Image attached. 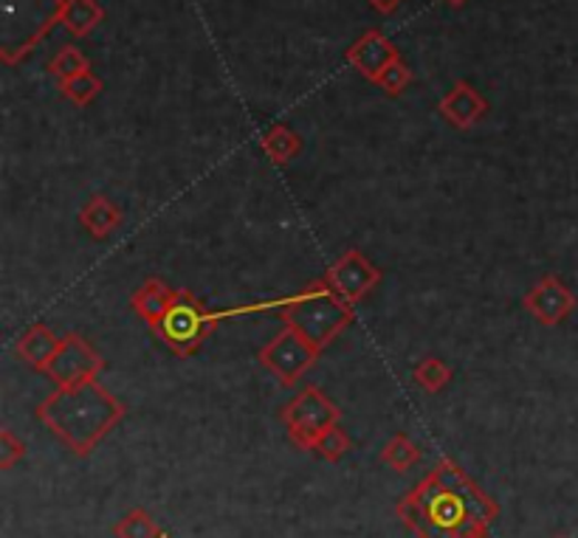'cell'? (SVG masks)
I'll return each instance as SVG.
<instances>
[{"instance_id":"8","label":"cell","mask_w":578,"mask_h":538,"mask_svg":"<svg viewBox=\"0 0 578 538\" xmlns=\"http://www.w3.org/2000/svg\"><path fill=\"white\" fill-rule=\"evenodd\" d=\"M325 279L347 305L356 307L381 282V271L359 249H350L325 271Z\"/></svg>"},{"instance_id":"20","label":"cell","mask_w":578,"mask_h":538,"mask_svg":"<svg viewBox=\"0 0 578 538\" xmlns=\"http://www.w3.org/2000/svg\"><path fill=\"white\" fill-rule=\"evenodd\" d=\"M49 71L57 76L60 82H69V80H74V76L91 71V65H88V60H85V54H82L80 49H74V45H65V49H60L57 54L51 56Z\"/></svg>"},{"instance_id":"19","label":"cell","mask_w":578,"mask_h":538,"mask_svg":"<svg viewBox=\"0 0 578 538\" xmlns=\"http://www.w3.org/2000/svg\"><path fill=\"white\" fill-rule=\"evenodd\" d=\"M114 536L116 538H161V527L156 525L150 514L145 507H136L130 514L122 516L119 521L114 525Z\"/></svg>"},{"instance_id":"4","label":"cell","mask_w":578,"mask_h":538,"mask_svg":"<svg viewBox=\"0 0 578 538\" xmlns=\"http://www.w3.org/2000/svg\"><path fill=\"white\" fill-rule=\"evenodd\" d=\"M227 319V310L223 314H212L207 307L198 302V296L192 291L181 288L176 294V302L167 310V316L161 319V325L156 327V336L161 338L164 345L170 347L176 356L189 358L196 356L203 347L209 336L214 333V327Z\"/></svg>"},{"instance_id":"25","label":"cell","mask_w":578,"mask_h":538,"mask_svg":"<svg viewBox=\"0 0 578 538\" xmlns=\"http://www.w3.org/2000/svg\"><path fill=\"white\" fill-rule=\"evenodd\" d=\"M370 7L378 9L381 14H392L398 7H401V0H370Z\"/></svg>"},{"instance_id":"15","label":"cell","mask_w":578,"mask_h":538,"mask_svg":"<svg viewBox=\"0 0 578 538\" xmlns=\"http://www.w3.org/2000/svg\"><path fill=\"white\" fill-rule=\"evenodd\" d=\"M105 18L99 0H63L60 7V25L74 38H88Z\"/></svg>"},{"instance_id":"11","label":"cell","mask_w":578,"mask_h":538,"mask_svg":"<svg viewBox=\"0 0 578 538\" xmlns=\"http://www.w3.org/2000/svg\"><path fill=\"white\" fill-rule=\"evenodd\" d=\"M438 110L440 116H443L449 125L458 127V130H472L477 122H483L485 113H488V102H485V96L480 94L474 85L460 80L454 82L452 91L440 99Z\"/></svg>"},{"instance_id":"13","label":"cell","mask_w":578,"mask_h":538,"mask_svg":"<svg viewBox=\"0 0 578 538\" xmlns=\"http://www.w3.org/2000/svg\"><path fill=\"white\" fill-rule=\"evenodd\" d=\"M60 341H63V338L54 336V330H51L49 325H40L38 321V325H32L23 333V336L18 338L14 352H18L20 361L29 363L32 370L45 372V367L51 363V358L57 356Z\"/></svg>"},{"instance_id":"23","label":"cell","mask_w":578,"mask_h":538,"mask_svg":"<svg viewBox=\"0 0 578 538\" xmlns=\"http://www.w3.org/2000/svg\"><path fill=\"white\" fill-rule=\"evenodd\" d=\"M409 82H412V71L407 68V63H403V60H396V63L387 65V68L381 71V76L376 80V85L383 91V94L398 96V94H403V91H407Z\"/></svg>"},{"instance_id":"3","label":"cell","mask_w":578,"mask_h":538,"mask_svg":"<svg viewBox=\"0 0 578 538\" xmlns=\"http://www.w3.org/2000/svg\"><path fill=\"white\" fill-rule=\"evenodd\" d=\"M258 310H274L280 314L285 327L299 333L305 341L316 347V350H325L327 345H334L336 338L353 325L356 319V307L347 305L339 294H336L327 279L311 282L299 294L285 296L277 302H265V305H252V307H238V314H258Z\"/></svg>"},{"instance_id":"21","label":"cell","mask_w":578,"mask_h":538,"mask_svg":"<svg viewBox=\"0 0 578 538\" xmlns=\"http://www.w3.org/2000/svg\"><path fill=\"white\" fill-rule=\"evenodd\" d=\"M60 88H63L65 99L74 102V105H80V107H85V105H91L96 96H99L102 80L96 74H91V71H85V74L74 76V80L60 82Z\"/></svg>"},{"instance_id":"22","label":"cell","mask_w":578,"mask_h":538,"mask_svg":"<svg viewBox=\"0 0 578 538\" xmlns=\"http://www.w3.org/2000/svg\"><path fill=\"white\" fill-rule=\"evenodd\" d=\"M347 451H350V437H347L345 429L330 426L319 440H316L314 454H319V457L327 460V463H339Z\"/></svg>"},{"instance_id":"1","label":"cell","mask_w":578,"mask_h":538,"mask_svg":"<svg viewBox=\"0 0 578 538\" xmlns=\"http://www.w3.org/2000/svg\"><path fill=\"white\" fill-rule=\"evenodd\" d=\"M396 514L418 538H477L488 532L500 507L454 460L443 457L398 499Z\"/></svg>"},{"instance_id":"18","label":"cell","mask_w":578,"mask_h":538,"mask_svg":"<svg viewBox=\"0 0 578 538\" xmlns=\"http://www.w3.org/2000/svg\"><path fill=\"white\" fill-rule=\"evenodd\" d=\"M412 381L429 394H438L452 383V370H449L446 361H440V358L429 356L423 361H418L416 372H412Z\"/></svg>"},{"instance_id":"10","label":"cell","mask_w":578,"mask_h":538,"mask_svg":"<svg viewBox=\"0 0 578 538\" xmlns=\"http://www.w3.org/2000/svg\"><path fill=\"white\" fill-rule=\"evenodd\" d=\"M396 60H401L396 45L390 43V38H383L378 29H370L367 34H361L356 43L347 49V63H350L353 71H359L365 80L376 82L381 76V71L387 65H392Z\"/></svg>"},{"instance_id":"9","label":"cell","mask_w":578,"mask_h":538,"mask_svg":"<svg viewBox=\"0 0 578 538\" xmlns=\"http://www.w3.org/2000/svg\"><path fill=\"white\" fill-rule=\"evenodd\" d=\"M522 305H525V310H528L539 325L556 327L576 310L578 299L559 276L547 274L536 282L528 294L522 296Z\"/></svg>"},{"instance_id":"14","label":"cell","mask_w":578,"mask_h":538,"mask_svg":"<svg viewBox=\"0 0 578 538\" xmlns=\"http://www.w3.org/2000/svg\"><path fill=\"white\" fill-rule=\"evenodd\" d=\"M80 223L94 240H105L122 225V209L107 194H91L80 209Z\"/></svg>"},{"instance_id":"27","label":"cell","mask_w":578,"mask_h":538,"mask_svg":"<svg viewBox=\"0 0 578 538\" xmlns=\"http://www.w3.org/2000/svg\"><path fill=\"white\" fill-rule=\"evenodd\" d=\"M477 538H491V536H488V532H483V536H477Z\"/></svg>"},{"instance_id":"6","label":"cell","mask_w":578,"mask_h":538,"mask_svg":"<svg viewBox=\"0 0 578 538\" xmlns=\"http://www.w3.org/2000/svg\"><path fill=\"white\" fill-rule=\"evenodd\" d=\"M319 352L311 341L299 336L291 327H283L277 336L271 338L269 345L260 350V363L263 370H269L271 376L277 378L283 387H294L305 378V372L319 361Z\"/></svg>"},{"instance_id":"17","label":"cell","mask_w":578,"mask_h":538,"mask_svg":"<svg viewBox=\"0 0 578 538\" xmlns=\"http://www.w3.org/2000/svg\"><path fill=\"white\" fill-rule=\"evenodd\" d=\"M381 463L396 474H407L409 468H416L421 463V449L407 434H392L390 443L381 449Z\"/></svg>"},{"instance_id":"7","label":"cell","mask_w":578,"mask_h":538,"mask_svg":"<svg viewBox=\"0 0 578 538\" xmlns=\"http://www.w3.org/2000/svg\"><path fill=\"white\" fill-rule=\"evenodd\" d=\"M102 370H105V358L80 333H69L60 341L57 356L51 358V363L45 367V378L57 387H76L82 381L99 378Z\"/></svg>"},{"instance_id":"28","label":"cell","mask_w":578,"mask_h":538,"mask_svg":"<svg viewBox=\"0 0 578 538\" xmlns=\"http://www.w3.org/2000/svg\"><path fill=\"white\" fill-rule=\"evenodd\" d=\"M556 538H565V536H556Z\"/></svg>"},{"instance_id":"16","label":"cell","mask_w":578,"mask_h":538,"mask_svg":"<svg viewBox=\"0 0 578 538\" xmlns=\"http://www.w3.org/2000/svg\"><path fill=\"white\" fill-rule=\"evenodd\" d=\"M260 150L265 152V158L277 163V167H285V163H291L302 152V138L291 127L274 125L260 138Z\"/></svg>"},{"instance_id":"26","label":"cell","mask_w":578,"mask_h":538,"mask_svg":"<svg viewBox=\"0 0 578 538\" xmlns=\"http://www.w3.org/2000/svg\"><path fill=\"white\" fill-rule=\"evenodd\" d=\"M449 7H454V9H460V7H465V3H469V0H446Z\"/></svg>"},{"instance_id":"2","label":"cell","mask_w":578,"mask_h":538,"mask_svg":"<svg viewBox=\"0 0 578 538\" xmlns=\"http://www.w3.org/2000/svg\"><path fill=\"white\" fill-rule=\"evenodd\" d=\"M38 420L57 434L76 457L91 451L125 420L127 407L107 392L99 381H82L76 387H57L38 407Z\"/></svg>"},{"instance_id":"24","label":"cell","mask_w":578,"mask_h":538,"mask_svg":"<svg viewBox=\"0 0 578 538\" xmlns=\"http://www.w3.org/2000/svg\"><path fill=\"white\" fill-rule=\"evenodd\" d=\"M25 457V443L14 437L12 429H0V471H12Z\"/></svg>"},{"instance_id":"12","label":"cell","mask_w":578,"mask_h":538,"mask_svg":"<svg viewBox=\"0 0 578 538\" xmlns=\"http://www.w3.org/2000/svg\"><path fill=\"white\" fill-rule=\"evenodd\" d=\"M176 294L178 291H172L167 282L158 279V276H150V279L141 282L139 288H136V294L130 296V305L133 310L141 316V321L150 325L153 333H156V327L161 325V319L167 316L172 302H176Z\"/></svg>"},{"instance_id":"5","label":"cell","mask_w":578,"mask_h":538,"mask_svg":"<svg viewBox=\"0 0 578 538\" xmlns=\"http://www.w3.org/2000/svg\"><path fill=\"white\" fill-rule=\"evenodd\" d=\"M288 440L299 451H314L316 440L330 426L341 423V409L336 407L319 387H305L294 401H288L280 412Z\"/></svg>"}]
</instances>
